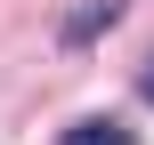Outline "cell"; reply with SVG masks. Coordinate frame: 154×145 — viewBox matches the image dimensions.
Listing matches in <instances>:
<instances>
[{
    "instance_id": "cell-1",
    "label": "cell",
    "mask_w": 154,
    "mask_h": 145,
    "mask_svg": "<svg viewBox=\"0 0 154 145\" xmlns=\"http://www.w3.org/2000/svg\"><path fill=\"white\" fill-rule=\"evenodd\" d=\"M65 145H130V129H122V121H73Z\"/></svg>"
},
{
    "instance_id": "cell-2",
    "label": "cell",
    "mask_w": 154,
    "mask_h": 145,
    "mask_svg": "<svg viewBox=\"0 0 154 145\" xmlns=\"http://www.w3.org/2000/svg\"><path fill=\"white\" fill-rule=\"evenodd\" d=\"M114 16H122V0H89V8L65 24V40H89V32H97V24H114Z\"/></svg>"
},
{
    "instance_id": "cell-3",
    "label": "cell",
    "mask_w": 154,
    "mask_h": 145,
    "mask_svg": "<svg viewBox=\"0 0 154 145\" xmlns=\"http://www.w3.org/2000/svg\"><path fill=\"white\" fill-rule=\"evenodd\" d=\"M138 89H146V105H154V57H146V73H138Z\"/></svg>"
}]
</instances>
